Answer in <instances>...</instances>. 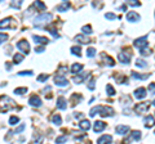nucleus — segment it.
<instances>
[{"mask_svg": "<svg viewBox=\"0 0 155 144\" xmlns=\"http://www.w3.org/2000/svg\"><path fill=\"white\" fill-rule=\"evenodd\" d=\"M14 105L16 104H14V102L11 98L5 97V95L0 97V112H5V111H8V109L13 108Z\"/></svg>", "mask_w": 155, "mask_h": 144, "instance_id": "f257e3e1", "label": "nucleus"}, {"mask_svg": "<svg viewBox=\"0 0 155 144\" xmlns=\"http://www.w3.org/2000/svg\"><path fill=\"white\" fill-rule=\"evenodd\" d=\"M52 18H53V16L51 13H43V14H40V16H38L35 18V26H38V27L44 26V25H47V23L51 22Z\"/></svg>", "mask_w": 155, "mask_h": 144, "instance_id": "f03ea898", "label": "nucleus"}, {"mask_svg": "<svg viewBox=\"0 0 155 144\" xmlns=\"http://www.w3.org/2000/svg\"><path fill=\"white\" fill-rule=\"evenodd\" d=\"M133 44H134V46H136V48H138V49H142V48L147 46V44H149V41H147V36H142V37H140V39L134 40Z\"/></svg>", "mask_w": 155, "mask_h": 144, "instance_id": "7ed1b4c3", "label": "nucleus"}, {"mask_svg": "<svg viewBox=\"0 0 155 144\" xmlns=\"http://www.w3.org/2000/svg\"><path fill=\"white\" fill-rule=\"evenodd\" d=\"M17 48L18 50H21L22 53H26V54H28V52H30V45H28V42L26 40H21L17 42Z\"/></svg>", "mask_w": 155, "mask_h": 144, "instance_id": "20e7f679", "label": "nucleus"}, {"mask_svg": "<svg viewBox=\"0 0 155 144\" xmlns=\"http://www.w3.org/2000/svg\"><path fill=\"white\" fill-rule=\"evenodd\" d=\"M98 113H100L102 117L113 116V114H114V109H113V108H109V107H101V105H100V108H98Z\"/></svg>", "mask_w": 155, "mask_h": 144, "instance_id": "39448f33", "label": "nucleus"}, {"mask_svg": "<svg viewBox=\"0 0 155 144\" xmlns=\"http://www.w3.org/2000/svg\"><path fill=\"white\" fill-rule=\"evenodd\" d=\"M149 107H150V102H142V103L136 105V112L137 113H145V112H147Z\"/></svg>", "mask_w": 155, "mask_h": 144, "instance_id": "423d86ee", "label": "nucleus"}, {"mask_svg": "<svg viewBox=\"0 0 155 144\" xmlns=\"http://www.w3.org/2000/svg\"><path fill=\"white\" fill-rule=\"evenodd\" d=\"M54 84L57 86H66L67 84H69V81H67V79L65 77V76L62 75H57L54 77Z\"/></svg>", "mask_w": 155, "mask_h": 144, "instance_id": "0eeeda50", "label": "nucleus"}, {"mask_svg": "<svg viewBox=\"0 0 155 144\" xmlns=\"http://www.w3.org/2000/svg\"><path fill=\"white\" fill-rule=\"evenodd\" d=\"M28 104L32 105V107H40L41 105V100L38 95H31L30 99H28Z\"/></svg>", "mask_w": 155, "mask_h": 144, "instance_id": "6e6552de", "label": "nucleus"}, {"mask_svg": "<svg viewBox=\"0 0 155 144\" xmlns=\"http://www.w3.org/2000/svg\"><path fill=\"white\" fill-rule=\"evenodd\" d=\"M119 61L122 62V63H129V59H130V53L128 52H120L119 53Z\"/></svg>", "mask_w": 155, "mask_h": 144, "instance_id": "1a4fd4ad", "label": "nucleus"}, {"mask_svg": "<svg viewBox=\"0 0 155 144\" xmlns=\"http://www.w3.org/2000/svg\"><path fill=\"white\" fill-rule=\"evenodd\" d=\"M105 127H106V124L104 121H96L94 122V126H93V130L96 133H101V131L105 130Z\"/></svg>", "mask_w": 155, "mask_h": 144, "instance_id": "9d476101", "label": "nucleus"}, {"mask_svg": "<svg viewBox=\"0 0 155 144\" xmlns=\"http://www.w3.org/2000/svg\"><path fill=\"white\" fill-rule=\"evenodd\" d=\"M127 20L129 22H137V21L141 20V17H140V14H137L136 12H129L127 14Z\"/></svg>", "mask_w": 155, "mask_h": 144, "instance_id": "9b49d317", "label": "nucleus"}, {"mask_svg": "<svg viewBox=\"0 0 155 144\" xmlns=\"http://www.w3.org/2000/svg\"><path fill=\"white\" fill-rule=\"evenodd\" d=\"M146 92H145V89L143 88H138V89H136V92H134V97L137 98V99H143L145 97H146Z\"/></svg>", "mask_w": 155, "mask_h": 144, "instance_id": "f8f14e48", "label": "nucleus"}, {"mask_svg": "<svg viewBox=\"0 0 155 144\" xmlns=\"http://www.w3.org/2000/svg\"><path fill=\"white\" fill-rule=\"evenodd\" d=\"M128 131H129V126H125V125H119V126H116V134L125 135Z\"/></svg>", "mask_w": 155, "mask_h": 144, "instance_id": "ddd939ff", "label": "nucleus"}, {"mask_svg": "<svg viewBox=\"0 0 155 144\" xmlns=\"http://www.w3.org/2000/svg\"><path fill=\"white\" fill-rule=\"evenodd\" d=\"M32 39H34V42H35V44H43V45L48 44V39H47V37L35 35V36H32Z\"/></svg>", "mask_w": 155, "mask_h": 144, "instance_id": "4468645a", "label": "nucleus"}, {"mask_svg": "<svg viewBox=\"0 0 155 144\" xmlns=\"http://www.w3.org/2000/svg\"><path fill=\"white\" fill-rule=\"evenodd\" d=\"M57 108H60V109H66L67 108V102H66V99L65 98H58L57 99Z\"/></svg>", "mask_w": 155, "mask_h": 144, "instance_id": "2eb2a0df", "label": "nucleus"}, {"mask_svg": "<svg viewBox=\"0 0 155 144\" xmlns=\"http://www.w3.org/2000/svg\"><path fill=\"white\" fill-rule=\"evenodd\" d=\"M79 127L81 129V130H84V131H88L91 129V122L88 121V120H83V121L79 122Z\"/></svg>", "mask_w": 155, "mask_h": 144, "instance_id": "dca6fc26", "label": "nucleus"}, {"mask_svg": "<svg viewBox=\"0 0 155 144\" xmlns=\"http://www.w3.org/2000/svg\"><path fill=\"white\" fill-rule=\"evenodd\" d=\"M11 23H12V18H5V20L0 21V30H3V28H9L11 27Z\"/></svg>", "mask_w": 155, "mask_h": 144, "instance_id": "f3484780", "label": "nucleus"}, {"mask_svg": "<svg viewBox=\"0 0 155 144\" xmlns=\"http://www.w3.org/2000/svg\"><path fill=\"white\" fill-rule=\"evenodd\" d=\"M111 142H113V138H111L110 135H102L101 138H98V140H97V143H100V144L111 143Z\"/></svg>", "mask_w": 155, "mask_h": 144, "instance_id": "a211bd4d", "label": "nucleus"}, {"mask_svg": "<svg viewBox=\"0 0 155 144\" xmlns=\"http://www.w3.org/2000/svg\"><path fill=\"white\" fill-rule=\"evenodd\" d=\"M143 122H145V126H146V127H153V126H154V116H147V117H145Z\"/></svg>", "mask_w": 155, "mask_h": 144, "instance_id": "6ab92c4d", "label": "nucleus"}, {"mask_svg": "<svg viewBox=\"0 0 155 144\" xmlns=\"http://www.w3.org/2000/svg\"><path fill=\"white\" fill-rule=\"evenodd\" d=\"M75 40H76L78 42H80V44H88V42L91 41L88 37H85L84 35H78V36L75 37Z\"/></svg>", "mask_w": 155, "mask_h": 144, "instance_id": "aec40b11", "label": "nucleus"}, {"mask_svg": "<svg viewBox=\"0 0 155 144\" xmlns=\"http://www.w3.org/2000/svg\"><path fill=\"white\" fill-rule=\"evenodd\" d=\"M81 70H83V64H79V63L72 64V67H71V72H72V74H80Z\"/></svg>", "mask_w": 155, "mask_h": 144, "instance_id": "412c9836", "label": "nucleus"}, {"mask_svg": "<svg viewBox=\"0 0 155 144\" xmlns=\"http://www.w3.org/2000/svg\"><path fill=\"white\" fill-rule=\"evenodd\" d=\"M34 7H35L38 11H40V12H43L45 9V4L43 3V2H40V0H36L35 3H34Z\"/></svg>", "mask_w": 155, "mask_h": 144, "instance_id": "4be33fe9", "label": "nucleus"}, {"mask_svg": "<svg viewBox=\"0 0 155 144\" xmlns=\"http://www.w3.org/2000/svg\"><path fill=\"white\" fill-rule=\"evenodd\" d=\"M22 3H23V0H12L11 2V7L13 9H19L22 5Z\"/></svg>", "mask_w": 155, "mask_h": 144, "instance_id": "5701e85b", "label": "nucleus"}, {"mask_svg": "<svg viewBox=\"0 0 155 144\" xmlns=\"http://www.w3.org/2000/svg\"><path fill=\"white\" fill-rule=\"evenodd\" d=\"M52 122L54 124V125H57V126H60V125L62 124V118H61L60 114H53V117H52Z\"/></svg>", "mask_w": 155, "mask_h": 144, "instance_id": "b1692460", "label": "nucleus"}, {"mask_svg": "<svg viewBox=\"0 0 155 144\" xmlns=\"http://www.w3.org/2000/svg\"><path fill=\"white\" fill-rule=\"evenodd\" d=\"M23 61V54H14L13 57V63H21V62Z\"/></svg>", "mask_w": 155, "mask_h": 144, "instance_id": "393cba45", "label": "nucleus"}, {"mask_svg": "<svg viewBox=\"0 0 155 144\" xmlns=\"http://www.w3.org/2000/svg\"><path fill=\"white\" fill-rule=\"evenodd\" d=\"M69 8H70V4L65 2V4H62V5H58V7H57V11H58V12H65V11H67Z\"/></svg>", "mask_w": 155, "mask_h": 144, "instance_id": "a878e982", "label": "nucleus"}, {"mask_svg": "<svg viewBox=\"0 0 155 144\" xmlns=\"http://www.w3.org/2000/svg\"><path fill=\"white\" fill-rule=\"evenodd\" d=\"M81 49H80V46H72L71 48V53L74 55H78V57H80L81 55V52H80Z\"/></svg>", "mask_w": 155, "mask_h": 144, "instance_id": "bb28decb", "label": "nucleus"}, {"mask_svg": "<svg viewBox=\"0 0 155 144\" xmlns=\"http://www.w3.org/2000/svg\"><path fill=\"white\" fill-rule=\"evenodd\" d=\"M125 2H127V4L130 7H140L141 5V3H140L138 0H125Z\"/></svg>", "mask_w": 155, "mask_h": 144, "instance_id": "cd10ccee", "label": "nucleus"}, {"mask_svg": "<svg viewBox=\"0 0 155 144\" xmlns=\"http://www.w3.org/2000/svg\"><path fill=\"white\" fill-rule=\"evenodd\" d=\"M96 55V49L94 48H88V50H87V57L88 58H93Z\"/></svg>", "mask_w": 155, "mask_h": 144, "instance_id": "c85d7f7f", "label": "nucleus"}, {"mask_svg": "<svg viewBox=\"0 0 155 144\" xmlns=\"http://www.w3.org/2000/svg\"><path fill=\"white\" fill-rule=\"evenodd\" d=\"M140 54L141 55H150L151 54V50H149V48L145 46V48H142V49H140Z\"/></svg>", "mask_w": 155, "mask_h": 144, "instance_id": "c756f323", "label": "nucleus"}, {"mask_svg": "<svg viewBox=\"0 0 155 144\" xmlns=\"http://www.w3.org/2000/svg\"><path fill=\"white\" fill-rule=\"evenodd\" d=\"M136 66L140 67V68H145V67H147V63L146 62H143L142 59H138L137 62H136Z\"/></svg>", "mask_w": 155, "mask_h": 144, "instance_id": "7c9ffc66", "label": "nucleus"}, {"mask_svg": "<svg viewBox=\"0 0 155 144\" xmlns=\"http://www.w3.org/2000/svg\"><path fill=\"white\" fill-rule=\"evenodd\" d=\"M26 92H27L26 88H17V89H14V94H17V95H21V94L26 93Z\"/></svg>", "mask_w": 155, "mask_h": 144, "instance_id": "2f4dec72", "label": "nucleus"}, {"mask_svg": "<svg viewBox=\"0 0 155 144\" xmlns=\"http://www.w3.org/2000/svg\"><path fill=\"white\" fill-rule=\"evenodd\" d=\"M132 76L134 79H141V80H145V79L149 77V75H138V74H136V72H133Z\"/></svg>", "mask_w": 155, "mask_h": 144, "instance_id": "473e14b6", "label": "nucleus"}, {"mask_svg": "<svg viewBox=\"0 0 155 144\" xmlns=\"http://www.w3.org/2000/svg\"><path fill=\"white\" fill-rule=\"evenodd\" d=\"M140 138H141V133H140V131L136 130V131L132 133V139H133V140H140Z\"/></svg>", "mask_w": 155, "mask_h": 144, "instance_id": "72a5a7b5", "label": "nucleus"}, {"mask_svg": "<svg viewBox=\"0 0 155 144\" xmlns=\"http://www.w3.org/2000/svg\"><path fill=\"white\" fill-rule=\"evenodd\" d=\"M48 77H49V76H48V75H45V74H43V75H39L38 76V81H40V83H44V81L45 80H48Z\"/></svg>", "mask_w": 155, "mask_h": 144, "instance_id": "f704fd0d", "label": "nucleus"}, {"mask_svg": "<svg viewBox=\"0 0 155 144\" xmlns=\"http://www.w3.org/2000/svg\"><path fill=\"white\" fill-rule=\"evenodd\" d=\"M106 90H107V94L111 95V97H113V95H115V90H114V88H113L111 85H107V86H106Z\"/></svg>", "mask_w": 155, "mask_h": 144, "instance_id": "c9c22d12", "label": "nucleus"}, {"mask_svg": "<svg viewBox=\"0 0 155 144\" xmlns=\"http://www.w3.org/2000/svg\"><path fill=\"white\" fill-rule=\"evenodd\" d=\"M18 121H19V118L16 117V116H12L11 118H9V124H11V125H17Z\"/></svg>", "mask_w": 155, "mask_h": 144, "instance_id": "e433bc0d", "label": "nucleus"}, {"mask_svg": "<svg viewBox=\"0 0 155 144\" xmlns=\"http://www.w3.org/2000/svg\"><path fill=\"white\" fill-rule=\"evenodd\" d=\"M81 30H83L84 33H89V35H91L92 32H93V31H92V27H91V26H83V28H81Z\"/></svg>", "mask_w": 155, "mask_h": 144, "instance_id": "4c0bfd02", "label": "nucleus"}, {"mask_svg": "<svg viewBox=\"0 0 155 144\" xmlns=\"http://www.w3.org/2000/svg\"><path fill=\"white\" fill-rule=\"evenodd\" d=\"M98 108H100V105H97V107H94V108H92V109H91V113H89V114H91L92 117L96 116V114L98 113Z\"/></svg>", "mask_w": 155, "mask_h": 144, "instance_id": "58836bf2", "label": "nucleus"}, {"mask_svg": "<svg viewBox=\"0 0 155 144\" xmlns=\"http://www.w3.org/2000/svg\"><path fill=\"white\" fill-rule=\"evenodd\" d=\"M94 85H96V80L92 79V80L89 81V84H88V89H89V90H94Z\"/></svg>", "mask_w": 155, "mask_h": 144, "instance_id": "ea45409f", "label": "nucleus"}, {"mask_svg": "<svg viewBox=\"0 0 155 144\" xmlns=\"http://www.w3.org/2000/svg\"><path fill=\"white\" fill-rule=\"evenodd\" d=\"M72 81H74L75 84H80L81 81H83V76H76V77L72 79Z\"/></svg>", "mask_w": 155, "mask_h": 144, "instance_id": "a19ab883", "label": "nucleus"}, {"mask_svg": "<svg viewBox=\"0 0 155 144\" xmlns=\"http://www.w3.org/2000/svg\"><path fill=\"white\" fill-rule=\"evenodd\" d=\"M56 142L57 143H65V142H67V136H60V138H57Z\"/></svg>", "mask_w": 155, "mask_h": 144, "instance_id": "79ce46f5", "label": "nucleus"}, {"mask_svg": "<svg viewBox=\"0 0 155 144\" xmlns=\"http://www.w3.org/2000/svg\"><path fill=\"white\" fill-rule=\"evenodd\" d=\"M7 39H8V36L5 35V33H0V44H3Z\"/></svg>", "mask_w": 155, "mask_h": 144, "instance_id": "37998d69", "label": "nucleus"}, {"mask_svg": "<svg viewBox=\"0 0 155 144\" xmlns=\"http://www.w3.org/2000/svg\"><path fill=\"white\" fill-rule=\"evenodd\" d=\"M105 17H106V18H109V20H115V18H116V16H115L114 13H106V14H105Z\"/></svg>", "mask_w": 155, "mask_h": 144, "instance_id": "c03bdc74", "label": "nucleus"}, {"mask_svg": "<svg viewBox=\"0 0 155 144\" xmlns=\"http://www.w3.org/2000/svg\"><path fill=\"white\" fill-rule=\"evenodd\" d=\"M25 130V125H21V126H19L18 129H16V130H14V133H21V131H23Z\"/></svg>", "mask_w": 155, "mask_h": 144, "instance_id": "a18cd8bd", "label": "nucleus"}, {"mask_svg": "<svg viewBox=\"0 0 155 144\" xmlns=\"http://www.w3.org/2000/svg\"><path fill=\"white\" fill-rule=\"evenodd\" d=\"M35 52H36V53H43V52H44V46H39V48H36Z\"/></svg>", "mask_w": 155, "mask_h": 144, "instance_id": "49530a36", "label": "nucleus"}, {"mask_svg": "<svg viewBox=\"0 0 155 144\" xmlns=\"http://www.w3.org/2000/svg\"><path fill=\"white\" fill-rule=\"evenodd\" d=\"M18 75H21V76H23V75H28V76H31V75H32V72H31V71H27V72H19Z\"/></svg>", "mask_w": 155, "mask_h": 144, "instance_id": "de8ad7c7", "label": "nucleus"}, {"mask_svg": "<svg viewBox=\"0 0 155 144\" xmlns=\"http://www.w3.org/2000/svg\"><path fill=\"white\" fill-rule=\"evenodd\" d=\"M149 89L151 90V93H154V83H151V85L149 86Z\"/></svg>", "mask_w": 155, "mask_h": 144, "instance_id": "09e8293b", "label": "nucleus"}, {"mask_svg": "<svg viewBox=\"0 0 155 144\" xmlns=\"http://www.w3.org/2000/svg\"><path fill=\"white\" fill-rule=\"evenodd\" d=\"M64 2H67V0H64Z\"/></svg>", "mask_w": 155, "mask_h": 144, "instance_id": "8fccbe9b", "label": "nucleus"}, {"mask_svg": "<svg viewBox=\"0 0 155 144\" xmlns=\"http://www.w3.org/2000/svg\"><path fill=\"white\" fill-rule=\"evenodd\" d=\"M0 2H3V0H0Z\"/></svg>", "mask_w": 155, "mask_h": 144, "instance_id": "3c124183", "label": "nucleus"}]
</instances>
